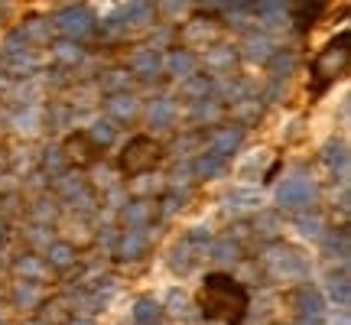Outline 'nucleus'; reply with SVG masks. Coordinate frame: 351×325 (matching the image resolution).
I'll list each match as a JSON object with an SVG mask.
<instances>
[{
    "mask_svg": "<svg viewBox=\"0 0 351 325\" xmlns=\"http://www.w3.org/2000/svg\"><path fill=\"white\" fill-rule=\"evenodd\" d=\"M247 289L241 287L234 276L228 274H208L202 280V289H199V306L205 319L212 322H231L238 325L247 313Z\"/></svg>",
    "mask_w": 351,
    "mask_h": 325,
    "instance_id": "nucleus-1",
    "label": "nucleus"
},
{
    "mask_svg": "<svg viewBox=\"0 0 351 325\" xmlns=\"http://www.w3.org/2000/svg\"><path fill=\"white\" fill-rule=\"evenodd\" d=\"M348 46H351V33H339V39H332L326 49L319 52V59L313 62V75L319 88L335 82V75L345 72V65H348Z\"/></svg>",
    "mask_w": 351,
    "mask_h": 325,
    "instance_id": "nucleus-2",
    "label": "nucleus"
},
{
    "mask_svg": "<svg viewBox=\"0 0 351 325\" xmlns=\"http://www.w3.org/2000/svg\"><path fill=\"white\" fill-rule=\"evenodd\" d=\"M160 160V147L153 143L150 137H134L121 153V162H124L127 173H143V169H153Z\"/></svg>",
    "mask_w": 351,
    "mask_h": 325,
    "instance_id": "nucleus-3",
    "label": "nucleus"
}]
</instances>
